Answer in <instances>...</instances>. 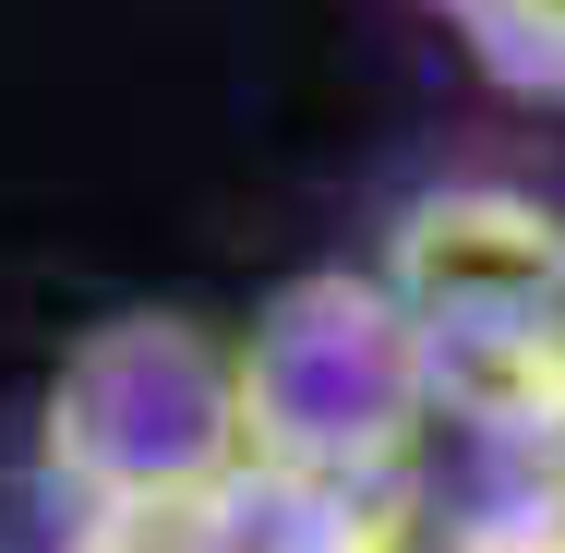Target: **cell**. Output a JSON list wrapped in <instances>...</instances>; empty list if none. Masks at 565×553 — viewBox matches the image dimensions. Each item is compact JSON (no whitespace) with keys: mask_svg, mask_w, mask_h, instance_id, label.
I'll return each instance as SVG.
<instances>
[{"mask_svg":"<svg viewBox=\"0 0 565 553\" xmlns=\"http://www.w3.org/2000/svg\"><path fill=\"white\" fill-rule=\"evenodd\" d=\"M373 277L397 289L434 361V410L457 434L505 457L565 445V217L542 193H505V181L409 193Z\"/></svg>","mask_w":565,"mask_h":553,"instance_id":"obj_1","label":"cell"},{"mask_svg":"<svg viewBox=\"0 0 565 553\" xmlns=\"http://www.w3.org/2000/svg\"><path fill=\"white\" fill-rule=\"evenodd\" d=\"M434 434H446L434 361H422V337H409L397 289L373 265L289 277L253 313V337H241V445H253V469L373 493V481H409Z\"/></svg>","mask_w":565,"mask_h":553,"instance_id":"obj_2","label":"cell"},{"mask_svg":"<svg viewBox=\"0 0 565 553\" xmlns=\"http://www.w3.org/2000/svg\"><path fill=\"white\" fill-rule=\"evenodd\" d=\"M36 469H49V493L73 518L205 506L217 481L253 469V445H241V349L181 326V313H109L49 373Z\"/></svg>","mask_w":565,"mask_h":553,"instance_id":"obj_3","label":"cell"},{"mask_svg":"<svg viewBox=\"0 0 565 553\" xmlns=\"http://www.w3.org/2000/svg\"><path fill=\"white\" fill-rule=\"evenodd\" d=\"M434 12L481 49V73H505L518 97H565V0H434Z\"/></svg>","mask_w":565,"mask_h":553,"instance_id":"obj_4","label":"cell"},{"mask_svg":"<svg viewBox=\"0 0 565 553\" xmlns=\"http://www.w3.org/2000/svg\"><path fill=\"white\" fill-rule=\"evenodd\" d=\"M49 553H241V530H228V481L205 493V506H157V518H61Z\"/></svg>","mask_w":565,"mask_h":553,"instance_id":"obj_5","label":"cell"}]
</instances>
